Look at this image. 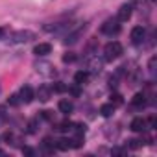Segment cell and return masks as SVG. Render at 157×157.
<instances>
[{"label":"cell","mask_w":157,"mask_h":157,"mask_svg":"<svg viewBox=\"0 0 157 157\" xmlns=\"http://www.w3.org/2000/svg\"><path fill=\"white\" fill-rule=\"evenodd\" d=\"M131 105L133 107H144L146 105V94L144 93H137L131 100Z\"/></svg>","instance_id":"9a60e30c"},{"label":"cell","mask_w":157,"mask_h":157,"mask_svg":"<svg viewBox=\"0 0 157 157\" xmlns=\"http://www.w3.org/2000/svg\"><path fill=\"white\" fill-rule=\"evenodd\" d=\"M146 128H148V124H146V120L140 118V117L133 118L131 124H129V129H131L133 133H142V131H146Z\"/></svg>","instance_id":"ba28073f"},{"label":"cell","mask_w":157,"mask_h":157,"mask_svg":"<svg viewBox=\"0 0 157 157\" xmlns=\"http://www.w3.org/2000/svg\"><path fill=\"white\" fill-rule=\"evenodd\" d=\"M129 37H131V43H133L135 46H139V44H142L144 39H146V30H144L142 26H135V28L131 30Z\"/></svg>","instance_id":"5b68a950"},{"label":"cell","mask_w":157,"mask_h":157,"mask_svg":"<svg viewBox=\"0 0 157 157\" xmlns=\"http://www.w3.org/2000/svg\"><path fill=\"white\" fill-rule=\"evenodd\" d=\"M87 80H89V72L87 70H80V72L74 74V83L76 85H85Z\"/></svg>","instance_id":"5bb4252c"},{"label":"cell","mask_w":157,"mask_h":157,"mask_svg":"<svg viewBox=\"0 0 157 157\" xmlns=\"http://www.w3.org/2000/svg\"><path fill=\"white\" fill-rule=\"evenodd\" d=\"M122 56V44L118 41H111L104 46V59L105 61H115Z\"/></svg>","instance_id":"6da1fadb"},{"label":"cell","mask_w":157,"mask_h":157,"mask_svg":"<svg viewBox=\"0 0 157 157\" xmlns=\"http://www.w3.org/2000/svg\"><path fill=\"white\" fill-rule=\"evenodd\" d=\"M102 33L104 35H109V37H113V35H118L120 33V24H118V21L117 19H109V21H105L104 24H102Z\"/></svg>","instance_id":"3957f363"},{"label":"cell","mask_w":157,"mask_h":157,"mask_svg":"<svg viewBox=\"0 0 157 157\" xmlns=\"http://www.w3.org/2000/svg\"><path fill=\"white\" fill-rule=\"evenodd\" d=\"M140 146H142V140H139V139L128 140V148H131V150H137V148H140Z\"/></svg>","instance_id":"d6986e66"},{"label":"cell","mask_w":157,"mask_h":157,"mask_svg":"<svg viewBox=\"0 0 157 157\" xmlns=\"http://www.w3.org/2000/svg\"><path fill=\"white\" fill-rule=\"evenodd\" d=\"M104 68V61L98 59V57H89L87 61V72L89 74H100Z\"/></svg>","instance_id":"52a82bcc"},{"label":"cell","mask_w":157,"mask_h":157,"mask_svg":"<svg viewBox=\"0 0 157 157\" xmlns=\"http://www.w3.org/2000/svg\"><path fill=\"white\" fill-rule=\"evenodd\" d=\"M83 32H85V26H82V28H78L76 32L68 33V35H67V39H65V44H74V43H78V39L83 35Z\"/></svg>","instance_id":"7c38bea8"},{"label":"cell","mask_w":157,"mask_h":157,"mask_svg":"<svg viewBox=\"0 0 157 157\" xmlns=\"http://www.w3.org/2000/svg\"><path fill=\"white\" fill-rule=\"evenodd\" d=\"M63 61H65V63H74V61H76V54H74V52H67V54L63 56Z\"/></svg>","instance_id":"ffe728a7"},{"label":"cell","mask_w":157,"mask_h":157,"mask_svg":"<svg viewBox=\"0 0 157 157\" xmlns=\"http://www.w3.org/2000/svg\"><path fill=\"white\" fill-rule=\"evenodd\" d=\"M52 91H56V93H65V91H67V87H65L63 83H59V82H57V83H54Z\"/></svg>","instance_id":"603a6c76"},{"label":"cell","mask_w":157,"mask_h":157,"mask_svg":"<svg viewBox=\"0 0 157 157\" xmlns=\"http://www.w3.org/2000/svg\"><path fill=\"white\" fill-rule=\"evenodd\" d=\"M131 2H137V0H131Z\"/></svg>","instance_id":"4dcf8cb0"},{"label":"cell","mask_w":157,"mask_h":157,"mask_svg":"<svg viewBox=\"0 0 157 157\" xmlns=\"http://www.w3.org/2000/svg\"><path fill=\"white\" fill-rule=\"evenodd\" d=\"M131 13H133V4H124L118 8V13H117V21L118 22H126L131 19Z\"/></svg>","instance_id":"8992f818"},{"label":"cell","mask_w":157,"mask_h":157,"mask_svg":"<svg viewBox=\"0 0 157 157\" xmlns=\"http://www.w3.org/2000/svg\"><path fill=\"white\" fill-rule=\"evenodd\" d=\"M33 37H35L33 32H30V30H21V32H15V33L10 35V43H11V44H22V43H30Z\"/></svg>","instance_id":"7a4b0ae2"},{"label":"cell","mask_w":157,"mask_h":157,"mask_svg":"<svg viewBox=\"0 0 157 157\" xmlns=\"http://www.w3.org/2000/svg\"><path fill=\"white\" fill-rule=\"evenodd\" d=\"M8 33H10V28L8 26H0V39H4Z\"/></svg>","instance_id":"d4e9b609"},{"label":"cell","mask_w":157,"mask_h":157,"mask_svg":"<svg viewBox=\"0 0 157 157\" xmlns=\"http://www.w3.org/2000/svg\"><path fill=\"white\" fill-rule=\"evenodd\" d=\"M155 61H157V57L153 56V57L150 59V63H148V68H150V74H151V76L155 74Z\"/></svg>","instance_id":"7402d4cb"},{"label":"cell","mask_w":157,"mask_h":157,"mask_svg":"<svg viewBox=\"0 0 157 157\" xmlns=\"http://www.w3.org/2000/svg\"><path fill=\"white\" fill-rule=\"evenodd\" d=\"M83 146V135L78 133L76 139H70V148H82Z\"/></svg>","instance_id":"ac0fdd59"},{"label":"cell","mask_w":157,"mask_h":157,"mask_svg":"<svg viewBox=\"0 0 157 157\" xmlns=\"http://www.w3.org/2000/svg\"><path fill=\"white\" fill-rule=\"evenodd\" d=\"M22 151H24V153H26V155H33V150H32V148H24V150H22Z\"/></svg>","instance_id":"f546056e"},{"label":"cell","mask_w":157,"mask_h":157,"mask_svg":"<svg viewBox=\"0 0 157 157\" xmlns=\"http://www.w3.org/2000/svg\"><path fill=\"white\" fill-rule=\"evenodd\" d=\"M52 52V44L50 43H39V44H35V48H33V54L35 56H46V54H50Z\"/></svg>","instance_id":"4fadbf2b"},{"label":"cell","mask_w":157,"mask_h":157,"mask_svg":"<svg viewBox=\"0 0 157 157\" xmlns=\"http://www.w3.org/2000/svg\"><path fill=\"white\" fill-rule=\"evenodd\" d=\"M115 113V105L113 104H104V105H100V115L102 117H111Z\"/></svg>","instance_id":"2e32d148"},{"label":"cell","mask_w":157,"mask_h":157,"mask_svg":"<svg viewBox=\"0 0 157 157\" xmlns=\"http://www.w3.org/2000/svg\"><path fill=\"white\" fill-rule=\"evenodd\" d=\"M56 148L57 150H68L70 148V139H59V140H56Z\"/></svg>","instance_id":"e0dca14e"},{"label":"cell","mask_w":157,"mask_h":157,"mask_svg":"<svg viewBox=\"0 0 157 157\" xmlns=\"http://www.w3.org/2000/svg\"><path fill=\"white\" fill-rule=\"evenodd\" d=\"M35 96L39 98V102H48V100H50V96H52V89H50L48 85H41V87L37 89Z\"/></svg>","instance_id":"30bf717a"},{"label":"cell","mask_w":157,"mask_h":157,"mask_svg":"<svg viewBox=\"0 0 157 157\" xmlns=\"http://www.w3.org/2000/svg\"><path fill=\"white\" fill-rule=\"evenodd\" d=\"M10 104H11V105H19V104H21V96H19V94H11V96H10Z\"/></svg>","instance_id":"cb8c5ba5"},{"label":"cell","mask_w":157,"mask_h":157,"mask_svg":"<svg viewBox=\"0 0 157 157\" xmlns=\"http://www.w3.org/2000/svg\"><path fill=\"white\" fill-rule=\"evenodd\" d=\"M6 120H8V115H6V107H4V105H0V126H2Z\"/></svg>","instance_id":"44dd1931"},{"label":"cell","mask_w":157,"mask_h":157,"mask_svg":"<svg viewBox=\"0 0 157 157\" xmlns=\"http://www.w3.org/2000/svg\"><path fill=\"white\" fill-rule=\"evenodd\" d=\"M35 70L44 76V78H54L57 72H56V67L52 63H46V61H41V63H35Z\"/></svg>","instance_id":"277c9868"},{"label":"cell","mask_w":157,"mask_h":157,"mask_svg":"<svg viewBox=\"0 0 157 157\" xmlns=\"http://www.w3.org/2000/svg\"><path fill=\"white\" fill-rule=\"evenodd\" d=\"M43 117L46 118V120H52L54 117H52V111H43Z\"/></svg>","instance_id":"4316f807"},{"label":"cell","mask_w":157,"mask_h":157,"mask_svg":"<svg viewBox=\"0 0 157 157\" xmlns=\"http://www.w3.org/2000/svg\"><path fill=\"white\" fill-rule=\"evenodd\" d=\"M57 109H59L63 115H70V113L74 111V104H72L68 98H63V100H59V104H57Z\"/></svg>","instance_id":"8fae6325"},{"label":"cell","mask_w":157,"mask_h":157,"mask_svg":"<svg viewBox=\"0 0 157 157\" xmlns=\"http://www.w3.org/2000/svg\"><path fill=\"white\" fill-rule=\"evenodd\" d=\"M19 96H21V102H24V104H30V102L35 98V93H33V89H32L30 85H24V87L21 89Z\"/></svg>","instance_id":"9c48e42d"},{"label":"cell","mask_w":157,"mask_h":157,"mask_svg":"<svg viewBox=\"0 0 157 157\" xmlns=\"http://www.w3.org/2000/svg\"><path fill=\"white\" fill-rule=\"evenodd\" d=\"M78 87H80V85H78ZM78 87H72V89H70V93H72L74 96H78V94H80V89H78Z\"/></svg>","instance_id":"f1b7e54d"},{"label":"cell","mask_w":157,"mask_h":157,"mask_svg":"<svg viewBox=\"0 0 157 157\" xmlns=\"http://www.w3.org/2000/svg\"><path fill=\"white\" fill-rule=\"evenodd\" d=\"M111 104H113V105H120V104H122V96H120V94H115L113 100H111Z\"/></svg>","instance_id":"484cf974"},{"label":"cell","mask_w":157,"mask_h":157,"mask_svg":"<svg viewBox=\"0 0 157 157\" xmlns=\"http://www.w3.org/2000/svg\"><path fill=\"white\" fill-rule=\"evenodd\" d=\"M155 122H157V120H155V117H150V120H148L146 124H150V128H155Z\"/></svg>","instance_id":"83f0119b"}]
</instances>
